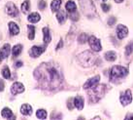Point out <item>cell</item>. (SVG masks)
Instances as JSON below:
<instances>
[{
    "label": "cell",
    "mask_w": 133,
    "mask_h": 120,
    "mask_svg": "<svg viewBox=\"0 0 133 120\" xmlns=\"http://www.w3.org/2000/svg\"><path fill=\"white\" fill-rule=\"evenodd\" d=\"M89 44L90 46V48L92 49L93 51L95 52H99L101 51V43H100V40L98 38H96L95 36H90L89 39Z\"/></svg>",
    "instance_id": "8992f818"
},
{
    "label": "cell",
    "mask_w": 133,
    "mask_h": 120,
    "mask_svg": "<svg viewBox=\"0 0 133 120\" xmlns=\"http://www.w3.org/2000/svg\"><path fill=\"white\" fill-rule=\"evenodd\" d=\"M70 19L72 20V21H78V20H79V14H78L77 11L71 12L70 13Z\"/></svg>",
    "instance_id": "4dcf8cb0"
},
{
    "label": "cell",
    "mask_w": 133,
    "mask_h": 120,
    "mask_svg": "<svg viewBox=\"0 0 133 120\" xmlns=\"http://www.w3.org/2000/svg\"><path fill=\"white\" fill-rule=\"evenodd\" d=\"M65 9L71 13V12H75L77 10V6H76L75 2H73V1H68L66 5H65Z\"/></svg>",
    "instance_id": "44dd1931"
},
{
    "label": "cell",
    "mask_w": 133,
    "mask_h": 120,
    "mask_svg": "<svg viewBox=\"0 0 133 120\" xmlns=\"http://www.w3.org/2000/svg\"><path fill=\"white\" fill-rule=\"evenodd\" d=\"M126 119H133V114H130V115H127V116H126Z\"/></svg>",
    "instance_id": "f35d334b"
},
{
    "label": "cell",
    "mask_w": 133,
    "mask_h": 120,
    "mask_svg": "<svg viewBox=\"0 0 133 120\" xmlns=\"http://www.w3.org/2000/svg\"><path fill=\"white\" fill-rule=\"evenodd\" d=\"M4 90V82L2 80H0V92H2Z\"/></svg>",
    "instance_id": "d590c367"
},
{
    "label": "cell",
    "mask_w": 133,
    "mask_h": 120,
    "mask_svg": "<svg viewBox=\"0 0 133 120\" xmlns=\"http://www.w3.org/2000/svg\"><path fill=\"white\" fill-rule=\"evenodd\" d=\"M116 22H117V19L115 18V17H111L110 19L108 20V25L110 26H113L116 23Z\"/></svg>",
    "instance_id": "1f68e13d"
},
{
    "label": "cell",
    "mask_w": 133,
    "mask_h": 120,
    "mask_svg": "<svg viewBox=\"0 0 133 120\" xmlns=\"http://www.w3.org/2000/svg\"><path fill=\"white\" fill-rule=\"evenodd\" d=\"M56 19L59 22V23H63L66 20V14L65 12L63 11H57V14H56Z\"/></svg>",
    "instance_id": "7402d4cb"
},
{
    "label": "cell",
    "mask_w": 133,
    "mask_h": 120,
    "mask_svg": "<svg viewBox=\"0 0 133 120\" xmlns=\"http://www.w3.org/2000/svg\"><path fill=\"white\" fill-rule=\"evenodd\" d=\"M34 77L44 89H56L62 83L60 68L52 64H42L34 70Z\"/></svg>",
    "instance_id": "6da1fadb"
},
{
    "label": "cell",
    "mask_w": 133,
    "mask_h": 120,
    "mask_svg": "<svg viewBox=\"0 0 133 120\" xmlns=\"http://www.w3.org/2000/svg\"><path fill=\"white\" fill-rule=\"evenodd\" d=\"M2 76H3L5 79H9L11 77V72H10V69L8 67H4L3 69H2Z\"/></svg>",
    "instance_id": "484cf974"
},
{
    "label": "cell",
    "mask_w": 133,
    "mask_h": 120,
    "mask_svg": "<svg viewBox=\"0 0 133 120\" xmlns=\"http://www.w3.org/2000/svg\"><path fill=\"white\" fill-rule=\"evenodd\" d=\"M2 59H3V58H2V57H1V55H0V63H1V61H2Z\"/></svg>",
    "instance_id": "60d3db41"
},
{
    "label": "cell",
    "mask_w": 133,
    "mask_h": 120,
    "mask_svg": "<svg viewBox=\"0 0 133 120\" xmlns=\"http://www.w3.org/2000/svg\"><path fill=\"white\" fill-rule=\"evenodd\" d=\"M21 112L23 115H30L32 113V107H31V105H27V104L22 105V107H21Z\"/></svg>",
    "instance_id": "e0dca14e"
},
{
    "label": "cell",
    "mask_w": 133,
    "mask_h": 120,
    "mask_svg": "<svg viewBox=\"0 0 133 120\" xmlns=\"http://www.w3.org/2000/svg\"><path fill=\"white\" fill-rule=\"evenodd\" d=\"M80 5L85 16L91 17L95 13V7L91 0H80Z\"/></svg>",
    "instance_id": "5b68a950"
},
{
    "label": "cell",
    "mask_w": 133,
    "mask_h": 120,
    "mask_svg": "<svg viewBox=\"0 0 133 120\" xmlns=\"http://www.w3.org/2000/svg\"><path fill=\"white\" fill-rule=\"evenodd\" d=\"M105 59L108 61V62H114L116 59H117V54L114 52V51H109L105 54Z\"/></svg>",
    "instance_id": "ffe728a7"
},
{
    "label": "cell",
    "mask_w": 133,
    "mask_h": 120,
    "mask_svg": "<svg viewBox=\"0 0 133 120\" xmlns=\"http://www.w3.org/2000/svg\"><path fill=\"white\" fill-rule=\"evenodd\" d=\"M5 10H6V13H7L8 15L11 16V17H17V16L19 15V10H18L17 6L13 2H8L6 4Z\"/></svg>",
    "instance_id": "52a82bcc"
},
{
    "label": "cell",
    "mask_w": 133,
    "mask_h": 120,
    "mask_svg": "<svg viewBox=\"0 0 133 120\" xmlns=\"http://www.w3.org/2000/svg\"><path fill=\"white\" fill-rule=\"evenodd\" d=\"M62 46H63V41H62V40H60V42L58 43V45L56 46V50H58V49H60L61 47H62Z\"/></svg>",
    "instance_id": "8d00e7d4"
},
{
    "label": "cell",
    "mask_w": 133,
    "mask_h": 120,
    "mask_svg": "<svg viewBox=\"0 0 133 120\" xmlns=\"http://www.w3.org/2000/svg\"><path fill=\"white\" fill-rule=\"evenodd\" d=\"M43 33H44V43L45 44H48L51 42V33H50V29L48 27H44L43 28Z\"/></svg>",
    "instance_id": "d6986e66"
},
{
    "label": "cell",
    "mask_w": 133,
    "mask_h": 120,
    "mask_svg": "<svg viewBox=\"0 0 133 120\" xmlns=\"http://www.w3.org/2000/svg\"><path fill=\"white\" fill-rule=\"evenodd\" d=\"M28 28V39L33 40L35 37V27L33 26H27Z\"/></svg>",
    "instance_id": "d4e9b609"
},
{
    "label": "cell",
    "mask_w": 133,
    "mask_h": 120,
    "mask_svg": "<svg viewBox=\"0 0 133 120\" xmlns=\"http://www.w3.org/2000/svg\"><path fill=\"white\" fill-rule=\"evenodd\" d=\"M79 43H81V44H84V43H85L87 42V40H88V35H87V33H82L80 36H79Z\"/></svg>",
    "instance_id": "f1b7e54d"
},
{
    "label": "cell",
    "mask_w": 133,
    "mask_h": 120,
    "mask_svg": "<svg viewBox=\"0 0 133 120\" xmlns=\"http://www.w3.org/2000/svg\"><path fill=\"white\" fill-rule=\"evenodd\" d=\"M60 5H61V0H54L51 4V8L54 12L58 11L59 8H60Z\"/></svg>",
    "instance_id": "cb8c5ba5"
},
{
    "label": "cell",
    "mask_w": 133,
    "mask_h": 120,
    "mask_svg": "<svg viewBox=\"0 0 133 120\" xmlns=\"http://www.w3.org/2000/svg\"><path fill=\"white\" fill-rule=\"evenodd\" d=\"M23 91H24V86L19 82H15L11 87V92L13 95H17V94H19V93H22Z\"/></svg>",
    "instance_id": "8fae6325"
},
{
    "label": "cell",
    "mask_w": 133,
    "mask_h": 120,
    "mask_svg": "<svg viewBox=\"0 0 133 120\" xmlns=\"http://www.w3.org/2000/svg\"><path fill=\"white\" fill-rule=\"evenodd\" d=\"M40 19H41V17L38 13H32V14H30V15L28 16V18H27L28 22H30V23H38V22L40 21Z\"/></svg>",
    "instance_id": "ac0fdd59"
},
{
    "label": "cell",
    "mask_w": 133,
    "mask_h": 120,
    "mask_svg": "<svg viewBox=\"0 0 133 120\" xmlns=\"http://www.w3.org/2000/svg\"><path fill=\"white\" fill-rule=\"evenodd\" d=\"M74 105L79 110H82L84 109V99L81 96H77L74 100Z\"/></svg>",
    "instance_id": "2e32d148"
},
{
    "label": "cell",
    "mask_w": 133,
    "mask_h": 120,
    "mask_svg": "<svg viewBox=\"0 0 133 120\" xmlns=\"http://www.w3.org/2000/svg\"><path fill=\"white\" fill-rule=\"evenodd\" d=\"M10 52H11V46H10V44H5L1 48V50H0V55H1V57L3 59H6L7 57H9Z\"/></svg>",
    "instance_id": "4fadbf2b"
},
{
    "label": "cell",
    "mask_w": 133,
    "mask_h": 120,
    "mask_svg": "<svg viewBox=\"0 0 133 120\" xmlns=\"http://www.w3.org/2000/svg\"><path fill=\"white\" fill-rule=\"evenodd\" d=\"M9 30H10L11 35H17V34H19V27L16 23L10 22V23H9Z\"/></svg>",
    "instance_id": "5bb4252c"
},
{
    "label": "cell",
    "mask_w": 133,
    "mask_h": 120,
    "mask_svg": "<svg viewBox=\"0 0 133 120\" xmlns=\"http://www.w3.org/2000/svg\"><path fill=\"white\" fill-rule=\"evenodd\" d=\"M22 50V46L21 44H18V45H15L12 49V54H13V56L14 57H18L21 54Z\"/></svg>",
    "instance_id": "603a6c76"
},
{
    "label": "cell",
    "mask_w": 133,
    "mask_h": 120,
    "mask_svg": "<svg viewBox=\"0 0 133 120\" xmlns=\"http://www.w3.org/2000/svg\"><path fill=\"white\" fill-rule=\"evenodd\" d=\"M96 59H97V56H95L94 54H92L89 51H85V52H83L82 54H80L78 56V60L80 62V64L83 65V67H91L95 64Z\"/></svg>",
    "instance_id": "3957f363"
},
{
    "label": "cell",
    "mask_w": 133,
    "mask_h": 120,
    "mask_svg": "<svg viewBox=\"0 0 133 120\" xmlns=\"http://www.w3.org/2000/svg\"><path fill=\"white\" fill-rule=\"evenodd\" d=\"M44 51H45L44 47H40V46H33L32 48L30 49L29 54L32 58H38V57L40 56L41 54L44 52Z\"/></svg>",
    "instance_id": "30bf717a"
},
{
    "label": "cell",
    "mask_w": 133,
    "mask_h": 120,
    "mask_svg": "<svg viewBox=\"0 0 133 120\" xmlns=\"http://www.w3.org/2000/svg\"><path fill=\"white\" fill-rule=\"evenodd\" d=\"M22 65V62H17V63L15 64V67H16V68H21Z\"/></svg>",
    "instance_id": "74e56055"
},
{
    "label": "cell",
    "mask_w": 133,
    "mask_h": 120,
    "mask_svg": "<svg viewBox=\"0 0 133 120\" xmlns=\"http://www.w3.org/2000/svg\"><path fill=\"white\" fill-rule=\"evenodd\" d=\"M132 101V94H131V91L126 90L123 94L121 96V103L123 105H127L131 104Z\"/></svg>",
    "instance_id": "ba28073f"
},
{
    "label": "cell",
    "mask_w": 133,
    "mask_h": 120,
    "mask_svg": "<svg viewBox=\"0 0 133 120\" xmlns=\"http://www.w3.org/2000/svg\"><path fill=\"white\" fill-rule=\"evenodd\" d=\"M103 1H107V0H103Z\"/></svg>",
    "instance_id": "b9f144b4"
},
{
    "label": "cell",
    "mask_w": 133,
    "mask_h": 120,
    "mask_svg": "<svg viewBox=\"0 0 133 120\" xmlns=\"http://www.w3.org/2000/svg\"><path fill=\"white\" fill-rule=\"evenodd\" d=\"M36 116L40 119H46L47 118V111L45 109H39L36 113Z\"/></svg>",
    "instance_id": "4316f807"
},
{
    "label": "cell",
    "mask_w": 133,
    "mask_h": 120,
    "mask_svg": "<svg viewBox=\"0 0 133 120\" xmlns=\"http://www.w3.org/2000/svg\"><path fill=\"white\" fill-rule=\"evenodd\" d=\"M1 115L3 118H6V119H11V118H15L14 114L12 112V110L9 107H4L1 111Z\"/></svg>",
    "instance_id": "9a60e30c"
},
{
    "label": "cell",
    "mask_w": 133,
    "mask_h": 120,
    "mask_svg": "<svg viewBox=\"0 0 133 120\" xmlns=\"http://www.w3.org/2000/svg\"><path fill=\"white\" fill-rule=\"evenodd\" d=\"M46 2H45L44 0H42V1H40L39 2V4H38V7L40 8V10H44L45 8H46Z\"/></svg>",
    "instance_id": "d6a6232c"
},
{
    "label": "cell",
    "mask_w": 133,
    "mask_h": 120,
    "mask_svg": "<svg viewBox=\"0 0 133 120\" xmlns=\"http://www.w3.org/2000/svg\"><path fill=\"white\" fill-rule=\"evenodd\" d=\"M29 6H30V3L28 0H25L23 3L22 4V11L25 14V13H27L28 12V10H29Z\"/></svg>",
    "instance_id": "83f0119b"
},
{
    "label": "cell",
    "mask_w": 133,
    "mask_h": 120,
    "mask_svg": "<svg viewBox=\"0 0 133 120\" xmlns=\"http://www.w3.org/2000/svg\"><path fill=\"white\" fill-rule=\"evenodd\" d=\"M127 73H128L127 68L121 67V65H115L112 68L111 72H110V80L112 82H116L118 79L125 77Z\"/></svg>",
    "instance_id": "277c9868"
},
{
    "label": "cell",
    "mask_w": 133,
    "mask_h": 120,
    "mask_svg": "<svg viewBox=\"0 0 133 120\" xmlns=\"http://www.w3.org/2000/svg\"><path fill=\"white\" fill-rule=\"evenodd\" d=\"M101 8H102V10H103L104 12H108L109 10H110V6L105 3L101 4Z\"/></svg>",
    "instance_id": "836d02e7"
},
{
    "label": "cell",
    "mask_w": 133,
    "mask_h": 120,
    "mask_svg": "<svg viewBox=\"0 0 133 120\" xmlns=\"http://www.w3.org/2000/svg\"><path fill=\"white\" fill-rule=\"evenodd\" d=\"M105 91H106V85H104V84L89 88V97L90 103H97L103 97V95L105 94Z\"/></svg>",
    "instance_id": "7a4b0ae2"
},
{
    "label": "cell",
    "mask_w": 133,
    "mask_h": 120,
    "mask_svg": "<svg viewBox=\"0 0 133 120\" xmlns=\"http://www.w3.org/2000/svg\"><path fill=\"white\" fill-rule=\"evenodd\" d=\"M99 79H100V76L99 75H96L95 77H92V78L89 79L87 82L84 84V89H89V88H91V87L95 86L97 83L99 82Z\"/></svg>",
    "instance_id": "7c38bea8"
},
{
    "label": "cell",
    "mask_w": 133,
    "mask_h": 120,
    "mask_svg": "<svg viewBox=\"0 0 133 120\" xmlns=\"http://www.w3.org/2000/svg\"><path fill=\"white\" fill-rule=\"evenodd\" d=\"M128 34V28L123 25H118L117 27V36L118 39H123Z\"/></svg>",
    "instance_id": "9c48e42d"
},
{
    "label": "cell",
    "mask_w": 133,
    "mask_h": 120,
    "mask_svg": "<svg viewBox=\"0 0 133 120\" xmlns=\"http://www.w3.org/2000/svg\"><path fill=\"white\" fill-rule=\"evenodd\" d=\"M115 1H116V2H117V3H121V2H122V1H123V0H115Z\"/></svg>",
    "instance_id": "ab89813d"
},
{
    "label": "cell",
    "mask_w": 133,
    "mask_h": 120,
    "mask_svg": "<svg viewBox=\"0 0 133 120\" xmlns=\"http://www.w3.org/2000/svg\"><path fill=\"white\" fill-rule=\"evenodd\" d=\"M132 52H133V43H130L129 45H127L125 47V55L126 56H129Z\"/></svg>",
    "instance_id": "f546056e"
},
{
    "label": "cell",
    "mask_w": 133,
    "mask_h": 120,
    "mask_svg": "<svg viewBox=\"0 0 133 120\" xmlns=\"http://www.w3.org/2000/svg\"><path fill=\"white\" fill-rule=\"evenodd\" d=\"M74 103H73V101H72V99H69L68 100V105H67V106H68V109H72L73 107H74Z\"/></svg>",
    "instance_id": "e575fe53"
}]
</instances>
